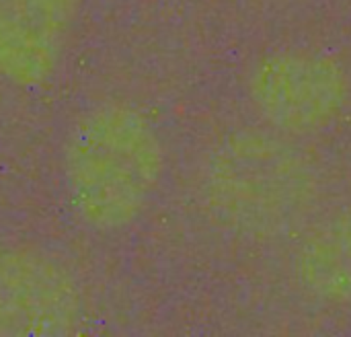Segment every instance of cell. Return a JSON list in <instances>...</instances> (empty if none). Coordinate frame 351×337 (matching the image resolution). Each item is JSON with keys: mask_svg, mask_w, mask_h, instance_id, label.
<instances>
[{"mask_svg": "<svg viewBox=\"0 0 351 337\" xmlns=\"http://www.w3.org/2000/svg\"><path fill=\"white\" fill-rule=\"evenodd\" d=\"M167 167L162 140L132 103L101 101L70 126L62 148L64 191L74 216L111 235L150 206Z\"/></svg>", "mask_w": 351, "mask_h": 337, "instance_id": "obj_1", "label": "cell"}, {"mask_svg": "<svg viewBox=\"0 0 351 337\" xmlns=\"http://www.w3.org/2000/svg\"><path fill=\"white\" fill-rule=\"evenodd\" d=\"M276 132H239L224 140L204 171L212 212L237 231L276 235L300 222L319 194L308 159Z\"/></svg>", "mask_w": 351, "mask_h": 337, "instance_id": "obj_2", "label": "cell"}, {"mask_svg": "<svg viewBox=\"0 0 351 337\" xmlns=\"http://www.w3.org/2000/svg\"><path fill=\"white\" fill-rule=\"evenodd\" d=\"M247 91L257 115L284 136L325 132L346 115L351 103L346 66L315 49L265 56L253 68Z\"/></svg>", "mask_w": 351, "mask_h": 337, "instance_id": "obj_3", "label": "cell"}, {"mask_svg": "<svg viewBox=\"0 0 351 337\" xmlns=\"http://www.w3.org/2000/svg\"><path fill=\"white\" fill-rule=\"evenodd\" d=\"M80 311L78 286L56 259L31 249L0 251V336H66Z\"/></svg>", "mask_w": 351, "mask_h": 337, "instance_id": "obj_4", "label": "cell"}, {"mask_svg": "<svg viewBox=\"0 0 351 337\" xmlns=\"http://www.w3.org/2000/svg\"><path fill=\"white\" fill-rule=\"evenodd\" d=\"M78 10L80 0H0V78L23 91L51 80Z\"/></svg>", "mask_w": 351, "mask_h": 337, "instance_id": "obj_5", "label": "cell"}, {"mask_svg": "<svg viewBox=\"0 0 351 337\" xmlns=\"http://www.w3.org/2000/svg\"><path fill=\"white\" fill-rule=\"evenodd\" d=\"M294 274L313 297L351 303V206L329 214L302 237Z\"/></svg>", "mask_w": 351, "mask_h": 337, "instance_id": "obj_6", "label": "cell"}]
</instances>
